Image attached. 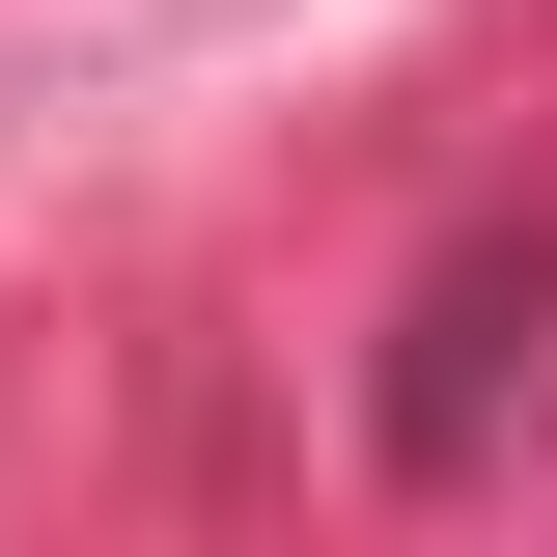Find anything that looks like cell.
Wrapping results in <instances>:
<instances>
[{
  "label": "cell",
  "instance_id": "6da1fadb",
  "mask_svg": "<svg viewBox=\"0 0 557 557\" xmlns=\"http://www.w3.org/2000/svg\"><path fill=\"white\" fill-rule=\"evenodd\" d=\"M530 335H557V223H474L418 278V335H391V474H474V418H502Z\"/></svg>",
  "mask_w": 557,
  "mask_h": 557
}]
</instances>
